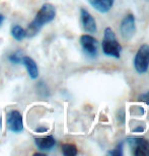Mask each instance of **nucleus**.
Masks as SVG:
<instances>
[{
  "label": "nucleus",
  "mask_w": 149,
  "mask_h": 156,
  "mask_svg": "<svg viewBox=\"0 0 149 156\" xmlns=\"http://www.w3.org/2000/svg\"><path fill=\"white\" fill-rule=\"evenodd\" d=\"M21 64L26 67L27 74H29L32 79H37L39 77V68L34 59L29 57V56H23Z\"/></svg>",
  "instance_id": "9"
},
{
  "label": "nucleus",
  "mask_w": 149,
  "mask_h": 156,
  "mask_svg": "<svg viewBox=\"0 0 149 156\" xmlns=\"http://www.w3.org/2000/svg\"><path fill=\"white\" fill-rule=\"evenodd\" d=\"M101 48L105 55L108 56V57L120 59L121 53H122V46L118 42L117 37L111 27H107L105 30Z\"/></svg>",
  "instance_id": "2"
},
{
  "label": "nucleus",
  "mask_w": 149,
  "mask_h": 156,
  "mask_svg": "<svg viewBox=\"0 0 149 156\" xmlns=\"http://www.w3.org/2000/svg\"><path fill=\"white\" fill-rule=\"evenodd\" d=\"M139 101H143V102H145L148 107H149V90L147 92H144V93H142V94L139 96Z\"/></svg>",
  "instance_id": "16"
},
{
  "label": "nucleus",
  "mask_w": 149,
  "mask_h": 156,
  "mask_svg": "<svg viewBox=\"0 0 149 156\" xmlns=\"http://www.w3.org/2000/svg\"><path fill=\"white\" fill-rule=\"evenodd\" d=\"M149 67V46L144 44L137 51L134 58V68L138 73L147 72Z\"/></svg>",
  "instance_id": "3"
},
{
  "label": "nucleus",
  "mask_w": 149,
  "mask_h": 156,
  "mask_svg": "<svg viewBox=\"0 0 149 156\" xmlns=\"http://www.w3.org/2000/svg\"><path fill=\"white\" fill-rule=\"evenodd\" d=\"M87 1L95 10L105 13L113 7L115 0H87Z\"/></svg>",
  "instance_id": "11"
},
{
  "label": "nucleus",
  "mask_w": 149,
  "mask_h": 156,
  "mask_svg": "<svg viewBox=\"0 0 149 156\" xmlns=\"http://www.w3.org/2000/svg\"><path fill=\"white\" fill-rule=\"evenodd\" d=\"M56 16V8L51 3H45L40 8V10L37 12L35 18L29 24L27 30V37L33 38L37 34L40 33V30L43 29L45 24L50 23L54 20Z\"/></svg>",
  "instance_id": "1"
},
{
  "label": "nucleus",
  "mask_w": 149,
  "mask_h": 156,
  "mask_svg": "<svg viewBox=\"0 0 149 156\" xmlns=\"http://www.w3.org/2000/svg\"><path fill=\"white\" fill-rule=\"evenodd\" d=\"M128 144L133 149V153L136 156L149 155V141L144 138H128Z\"/></svg>",
  "instance_id": "7"
},
{
  "label": "nucleus",
  "mask_w": 149,
  "mask_h": 156,
  "mask_svg": "<svg viewBox=\"0 0 149 156\" xmlns=\"http://www.w3.org/2000/svg\"><path fill=\"white\" fill-rule=\"evenodd\" d=\"M48 131V128H45V127H39L36 129V133H45Z\"/></svg>",
  "instance_id": "17"
},
{
  "label": "nucleus",
  "mask_w": 149,
  "mask_h": 156,
  "mask_svg": "<svg viewBox=\"0 0 149 156\" xmlns=\"http://www.w3.org/2000/svg\"><path fill=\"white\" fill-rule=\"evenodd\" d=\"M80 18H81V23L83 27V30L89 34L97 33V23L94 16L84 8L80 9Z\"/></svg>",
  "instance_id": "8"
},
{
  "label": "nucleus",
  "mask_w": 149,
  "mask_h": 156,
  "mask_svg": "<svg viewBox=\"0 0 149 156\" xmlns=\"http://www.w3.org/2000/svg\"><path fill=\"white\" fill-rule=\"evenodd\" d=\"M108 154L113 155V156H122L123 155V142H121L114 150L108 152Z\"/></svg>",
  "instance_id": "15"
},
{
  "label": "nucleus",
  "mask_w": 149,
  "mask_h": 156,
  "mask_svg": "<svg viewBox=\"0 0 149 156\" xmlns=\"http://www.w3.org/2000/svg\"><path fill=\"white\" fill-rule=\"evenodd\" d=\"M3 21H4V15L0 13V27H1V24L3 23Z\"/></svg>",
  "instance_id": "19"
},
{
  "label": "nucleus",
  "mask_w": 149,
  "mask_h": 156,
  "mask_svg": "<svg viewBox=\"0 0 149 156\" xmlns=\"http://www.w3.org/2000/svg\"><path fill=\"white\" fill-rule=\"evenodd\" d=\"M143 131H144V127H137V128H135V129L133 130V132L141 133V132H143Z\"/></svg>",
  "instance_id": "18"
},
{
  "label": "nucleus",
  "mask_w": 149,
  "mask_h": 156,
  "mask_svg": "<svg viewBox=\"0 0 149 156\" xmlns=\"http://www.w3.org/2000/svg\"><path fill=\"white\" fill-rule=\"evenodd\" d=\"M35 144L40 150L47 151L51 150L55 147L56 140L53 136H46L41 137V138H35Z\"/></svg>",
  "instance_id": "10"
},
{
  "label": "nucleus",
  "mask_w": 149,
  "mask_h": 156,
  "mask_svg": "<svg viewBox=\"0 0 149 156\" xmlns=\"http://www.w3.org/2000/svg\"><path fill=\"white\" fill-rule=\"evenodd\" d=\"M79 42L83 52L88 57H90L92 59L97 57L98 53V42L97 39L94 38L90 35H83L80 37Z\"/></svg>",
  "instance_id": "4"
},
{
  "label": "nucleus",
  "mask_w": 149,
  "mask_h": 156,
  "mask_svg": "<svg viewBox=\"0 0 149 156\" xmlns=\"http://www.w3.org/2000/svg\"><path fill=\"white\" fill-rule=\"evenodd\" d=\"M10 34H11L12 38L15 41H18V42H20V41H23L27 38V30H24L23 27H21L20 26H17V24H15V26L11 27Z\"/></svg>",
  "instance_id": "12"
},
{
  "label": "nucleus",
  "mask_w": 149,
  "mask_h": 156,
  "mask_svg": "<svg viewBox=\"0 0 149 156\" xmlns=\"http://www.w3.org/2000/svg\"><path fill=\"white\" fill-rule=\"evenodd\" d=\"M1 126H2V120H1V118H0V129H1Z\"/></svg>",
  "instance_id": "20"
},
{
  "label": "nucleus",
  "mask_w": 149,
  "mask_h": 156,
  "mask_svg": "<svg viewBox=\"0 0 149 156\" xmlns=\"http://www.w3.org/2000/svg\"><path fill=\"white\" fill-rule=\"evenodd\" d=\"M135 32H136L135 16L132 13H130L123 18L120 26V34L124 40H130L135 35Z\"/></svg>",
  "instance_id": "6"
},
{
  "label": "nucleus",
  "mask_w": 149,
  "mask_h": 156,
  "mask_svg": "<svg viewBox=\"0 0 149 156\" xmlns=\"http://www.w3.org/2000/svg\"><path fill=\"white\" fill-rule=\"evenodd\" d=\"M23 54H21L20 51H16L14 53H12L8 56V60L11 62L12 64H21V61H23Z\"/></svg>",
  "instance_id": "14"
},
{
  "label": "nucleus",
  "mask_w": 149,
  "mask_h": 156,
  "mask_svg": "<svg viewBox=\"0 0 149 156\" xmlns=\"http://www.w3.org/2000/svg\"><path fill=\"white\" fill-rule=\"evenodd\" d=\"M62 153L65 156H75L77 154V148L73 144H64L61 147Z\"/></svg>",
  "instance_id": "13"
},
{
  "label": "nucleus",
  "mask_w": 149,
  "mask_h": 156,
  "mask_svg": "<svg viewBox=\"0 0 149 156\" xmlns=\"http://www.w3.org/2000/svg\"><path fill=\"white\" fill-rule=\"evenodd\" d=\"M6 125L7 129L10 132L20 133L23 130V116L18 111H10L6 117Z\"/></svg>",
  "instance_id": "5"
}]
</instances>
